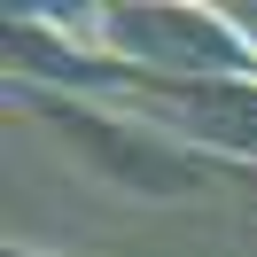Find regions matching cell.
Here are the masks:
<instances>
[{"label":"cell","mask_w":257,"mask_h":257,"mask_svg":"<svg viewBox=\"0 0 257 257\" xmlns=\"http://www.w3.org/2000/svg\"><path fill=\"white\" fill-rule=\"evenodd\" d=\"M109 39L148 55L172 78H218V70H249V47L226 32L218 16H187V8H109Z\"/></svg>","instance_id":"cell-1"},{"label":"cell","mask_w":257,"mask_h":257,"mask_svg":"<svg viewBox=\"0 0 257 257\" xmlns=\"http://www.w3.org/2000/svg\"><path fill=\"white\" fill-rule=\"evenodd\" d=\"M32 101H39V109H47L55 125H63L86 156H94V164H101V172L133 179L141 195H195V187H203V164H187L179 148L148 141V133H133V125H109V117L78 109V101H55V94H39V86H32Z\"/></svg>","instance_id":"cell-2"},{"label":"cell","mask_w":257,"mask_h":257,"mask_svg":"<svg viewBox=\"0 0 257 257\" xmlns=\"http://www.w3.org/2000/svg\"><path fill=\"white\" fill-rule=\"evenodd\" d=\"M148 94L172 101V117L210 148L257 156V78H156Z\"/></svg>","instance_id":"cell-3"},{"label":"cell","mask_w":257,"mask_h":257,"mask_svg":"<svg viewBox=\"0 0 257 257\" xmlns=\"http://www.w3.org/2000/svg\"><path fill=\"white\" fill-rule=\"evenodd\" d=\"M241 24H257V8H241Z\"/></svg>","instance_id":"cell-4"},{"label":"cell","mask_w":257,"mask_h":257,"mask_svg":"<svg viewBox=\"0 0 257 257\" xmlns=\"http://www.w3.org/2000/svg\"><path fill=\"white\" fill-rule=\"evenodd\" d=\"M8 257H24V249H8Z\"/></svg>","instance_id":"cell-5"}]
</instances>
